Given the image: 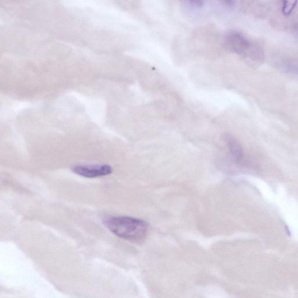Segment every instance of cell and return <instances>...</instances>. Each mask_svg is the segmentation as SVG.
<instances>
[{
  "instance_id": "1",
  "label": "cell",
  "mask_w": 298,
  "mask_h": 298,
  "mask_svg": "<svg viewBox=\"0 0 298 298\" xmlns=\"http://www.w3.org/2000/svg\"><path fill=\"white\" fill-rule=\"evenodd\" d=\"M105 223L113 234L132 242L142 241L148 230L146 221L131 217H112L106 219Z\"/></svg>"
},
{
  "instance_id": "2",
  "label": "cell",
  "mask_w": 298,
  "mask_h": 298,
  "mask_svg": "<svg viewBox=\"0 0 298 298\" xmlns=\"http://www.w3.org/2000/svg\"><path fill=\"white\" fill-rule=\"evenodd\" d=\"M225 43L231 51L240 55L252 57L256 52V46L243 34L238 32L229 33L225 37Z\"/></svg>"
},
{
  "instance_id": "3",
  "label": "cell",
  "mask_w": 298,
  "mask_h": 298,
  "mask_svg": "<svg viewBox=\"0 0 298 298\" xmlns=\"http://www.w3.org/2000/svg\"><path fill=\"white\" fill-rule=\"evenodd\" d=\"M72 171L81 176L93 178L106 176L112 173V167L103 165H79L73 167Z\"/></svg>"
},
{
  "instance_id": "4",
  "label": "cell",
  "mask_w": 298,
  "mask_h": 298,
  "mask_svg": "<svg viewBox=\"0 0 298 298\" xmlns=\"http://www.w3.org/2000/svg\"><path fill=\"white\" fill-rule=\"evenodd\" d=\"M225 141L233 159L236 163H240L243 158V148L240 144L231 136L225 137Z\"/></svg>"
},
{
  "instance_id": "5",
  "label": "cell",
  "mask_w": 298,
  "mask_h": 298,
  "mask_svg": "<svg viewBox=\"0 0 298 298\" xmlns=\"http://www.w3.org/2000/svg\"><path fill=\"white\" fill-rule=\"evenodd\" d=\"M296 1L284 2L282 7V13L285 15L291 14L296 6Z\"/></svg>"
},
{
  "instance_id": "6",
  "label": "cell",
  "mask_w": 298,
  "mask_h": 298,
  "mask_svg": "<svg viewBox=\"0 0 298 298\" xmlns=\"http://www.w3.org/2000/svg\"><path fill=\"white\" fill-rule=\"evenodd\" d=\"M293 71H296V73L298 74V68H293Z\"/></svg>"
}]
</instances>
